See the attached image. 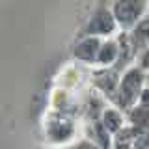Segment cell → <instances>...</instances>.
I'll use <instances>...</instances> for the list:
<instances>
[{
	"label": "cell",
	"instance_id": "5b68a950",
	"mask_svg": "<svg viewBox=\"0 0 149 149\" xmlns=\"http://www.w3.org/2000/svg\"><path fill=\"white\" fill-rule=\"evenodd\" d=\"M147 43H149V19L142 21L136 28H134L130 50H132V52H138V50H140V49H143V47H146Z\"/></svg>",
	"mask_w": 149,
	"mask_h": 149
},
{
	"label": "cell",
	"instance_id": "52a82bcc",
	"mask_svg": "<svg viewBox=\"0 0 149 149\" xmlns=\"http://www.w3.org/2000/svg\"><path fill=\"white\" fill-rule=\"evenodd\" d=\"M130 121L132 125H136L140 129L149 127V108H143V106H138L130 112Z\"/></svg>",
	"mask_w": 149,
	"mask_h": 149
},
{
	"label": "cell",
	"instance_id": "8992f818",
	"mask_svg": "<svg viewBox=\"0 0 149 149\" xmlns=\"http://www.w3.org/2000/svg\"><path fill=\"white\" fill-rule=\"evenodd\" d=\"M99 62L101 63H112L116 60V54H118V45L114 43V41H108V43H104L102 47H99Z\"/></svg>",
	"mask_w": 149,
	"mask_h": 149
},
{
	"label": "cell",
	"instance_id": "4fadbf2b",
	"mask_svg": "<svg viewBox=\"0 0 149 149\" xmlns=\"http://www.w3.org/2000/svg\"><path fill=\"white\" fill-rule=\"evenodd\" d=\"M77 149H97V147L91 146V143H88V142H84V143H78Z\"/></svg>",
	"mask_w": 149,
	"mask_h": 149
},
{
	"label": "cell",
	"instance_id": "9c48e42d",
	"mask_svg": "<svg viewBox=\"0 0 149 149\" xmlns=\"http://www.w3.org/2000/svg\"><path fill=\"white\" fill-rule=\"evenodd\" d=\"M71 136V125H65V123H60L56 127L50 129V138L56 140V142H63Z\"/></svg>",
	"mask_w": 149,
	"mask_h": 149
},
{
	"label": "cell",
	"instance_id": "7c38bea8",
	"mask_svg": "<svg viewBox=\"0 0 149 149\" xmlns=\"http://www.w3.org/2000/svg\"><path fill=\"white\" fill-rule=\"evenodd\" d=\"M142 67H149V49L142 54Z\"/></svg>",
	"mask_w": 149,
	"mask_h": 149
},
{
	"label": "cell",
	"instance_id": "30bf717a",
	"mask_svg": "<svg viewBox=\"0 0 149 149\" xmlns=\"http://www.w3.org/2000/svg\"><path fill=\"white\" fill-rule=\"evenodd\" d=\"M97 136H99V142L102 147H108L110 146V140H108V134H106L104 127H102V123H97Z\"/></svg>",
	"mask_w": 149,
	"mask_h": 149
},
{
	"label": "cell",
	"instance_id": "5bb4252c",
	"mask_svg": "<svg viewBox=\"0 0 149 149\" xmlns=\"http://www.w3.org/2000/svg\"><path fill=\"white\" fill-rule=\"evenodd\" d=\"M147 82H149V74H147Z\"/></svg>",
	"mask_w": 149,
	"mask_h": 149
},
{
	"label": "cell",
	"instance_id": "ba28073f",
	"mask_svg": "<svg viewBox=\"0 0 149 149\" xmlns=\"http://www.w3.org/2000/svg\"><path fill=\"white\" fill-rule=\"evenodd\" d=\"M101 123H102V127H106L108 130H118L121 127V116L116 110H106Z\"/></svg>",
	"mask_w": 149,
	"mask_h": 149
},
{
	"label": "cell",
	"instance_id": "7a4b0ae2",
	"mask_svg": "<svg viewBox=\"0 0 149 149\" xmlns=\"http://www.w3.org/2000/svg\"><path fill=\"white\" fill-rule=\"evenodd\" d=\"M142 80H143V77H142V71H140V69H130L123 77V80L119 84V97L125 104H129V102L134 101V97H136L138 91H140Z\"/></svg>",
	"mask_w": 149,
	"mask_h": 149
},
{
	"label": "cell",
	"instance_id": "277c9868",
	"mask_svg": "<svg viewBox=\"0 0 149 149\" xmlns=\"http://www.w3.org/2000/svg\"><path fill=\"white\" fill-rule=\"evenodd\" d=\"M99 45L101 43L95 37H88V39L80 41V43L74 47L73 52H74V56H78L80 60H84V62H93L97 52H99Z\"/></svg>",
	"mask_w": 149,
	"mask_h": 149
},
{
	"label": "cell",
	"instance_id": "8fae6325",
	"mask_svg": "<svg viewBox=\"0 0 149 149\" xmlns=\"http://www.w3.org/2000/svg\"><path fill=\"white\" fill-rule=\"evenodd\" d=\"M140 102H142L143 108H149V90H143L140 95Z\"/></svg>",
	"mask_w": 149,
	"mask_h": 149
},
{
	"label": "cell",
	"instance_id": "3957f363",
	"mask_svg": "<svg viewBox=\"0 0 149 149\" xmlns=\"http://www.w3.org/2000/svg\"><path fill=\"white\" fill-rule=\"evenodd\" d=\"M112 30H114V17L104 8L97 9L93 17L88 21V24L84 26L86 34H110Z\"/></svg>",
	"mask_w": 149,
	"mask_h": 149
},
{
	"label": "cell",
	"instance_id": "6da1fadb",
	"mask_svg": "<svg viewBox=\"0 0 149 149\" xmlns=\"http://www.w3.org/2000/svg\"><path fill=\"white\" fill-rule=\"evenodd\" d=\"M146 8V2H138V0H127V2H116L114 4V15L116 19L125 26L134 24V21L140 17V13Z\"/></svg>",
	"mask_w": 149,
	"mask_h": 149
}]
</instances>
